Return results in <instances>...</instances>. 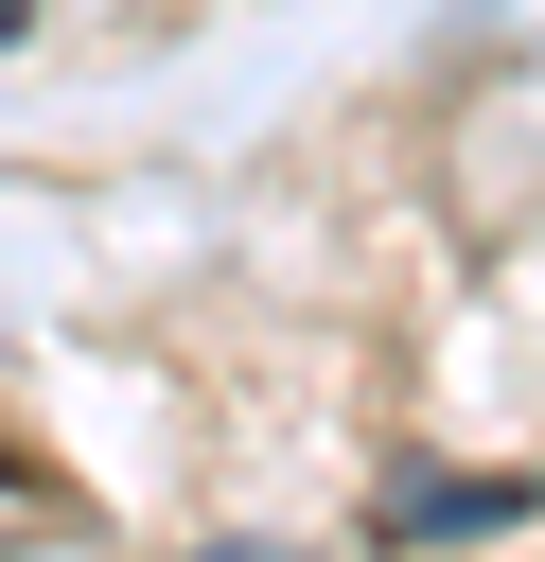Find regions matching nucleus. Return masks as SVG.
Wrapping results in <instances>:
<instances>
[{
    "mask_svg": "<svg viewBox=\"0 0 545 562\" xmlns=\"http://www.w3.org/2000/svg\"><path fill=\"white\" fill-rule=\"evenodd\" d=\"M18 18H35V0H0V35H18Z\"/></svg>",
    "mask_w": 545,
    "mask_h": 562,
    "instance_id": "obj_1",
    "label": "nucleus"
}]
</instances>
